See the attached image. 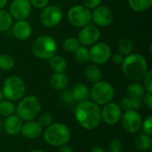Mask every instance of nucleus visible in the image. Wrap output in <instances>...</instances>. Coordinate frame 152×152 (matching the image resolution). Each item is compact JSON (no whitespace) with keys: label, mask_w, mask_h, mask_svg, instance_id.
Segmentation results:
<instances>
[{"label":"nucleus","mask_w":152,"mask_h":152,"mask_svg":"<svg viewBox=\"0 0 152 152\" xmlns=\"http://www.w3.org/2000/svg\"><path fill=\"white\" fill-rule=\"evenodd\" d=\"M74 114L77 123L86 130L95 129L102 121L101 108L92 101L86 100L78 102Z\"/></svg>","instance_id":"nucleus-1"},{"label":"nucleus","mask_w":152,"mask_h":152,"mask_svg":"<svg viewBox=\"0 0 152 152\" xmlns=\"http://www.w3.org/2000/svg\"><path fill=\"white\" fill-rule=\"evenodd\" d=\"M121 66L124 77L132 82L142 80L149 70L146 58L140 53H130L126 56Z\"/></svg>","instance_id":"nucleus-2"},{"label":"nucleus","mask_w":152,"mask_h":152,"mask_svg":"<svg viewBox=\"0 0 152 152\" xmlns=\"http://www.w3.org/2000/svg\"><path fill=\"white\" fill-rule=\"evenodd\" d=\"M70 131L62 123H52L44 132V139L51 146L61 147L68 144L70 140Z\"/></svg>","instance_id":"nucleus-3"},{"label":"nucleus","mask_w":152,"mask_h":152,"mask_svg":"<svg viewBox=\"0 0 152 152\" xmlns=\"http://www.w3.org/2000/svg\"><path fill=\"white\" fill-rule=\"evenodd\" d=\"M40 111L41 102L36 96L33 95L21 98L15 109L17 116L22 121L34 120L36 118L38 117Z\"/></svg>","instance_id":"nucleus-4"},{"label":"nucleus","mask_w":152,"mask_h":152,"mask_svg":"<svg viewBox=\"0 0 152 152\" xmlns=\"http://www.w3.org/2000/svg\"><path fill=\"white\" fill-rule=\"evenodd\" d=\"M31 51L37 58L40 60H49L56 53L57 42L50 36H40L32 43Z\"/></svg>","instance_id":"nucleus-5"},{"label":"nucleus","mask_w":152,"mask_h":152,"mask_svg":"<svg viewBox=\"0 0 152 152\" xmlns=\"http://www.w3.org/2000/svg\"><path fill=\"white\" fill-rule=\"evenodd\" d=\"M2 93L4 97L11 102L20 100L24 97L26 93L25 83L20 77H8L4 82Z\"/></svg>","instance_id":"nucleus-6"},{"label":"nucleus","mask_w":152,"mask_h":152,"mask_svg":"<svg viewBox=\"0 0 152 152\" xmlns=\"http://www.w3.org/2000/svg\"><path fill=\"white\" fill-rule=\"evenodd\" d=\"M115 95V89L113 86L103 80H100L94 84L91 91L90 96L92 102L99 106H103L112 101Z\"/></svg>","instance_id":"nucleus-7"},{"label":"nucleus","mask_w":152,"mask_h":152,"mask_svg":"<svg viewBox=\"0 0 152 152\" xmlns=\"http://www.w3.org/2000/svg\"><path fill=\"white\" fill-rule=\"evenodd\" d=\"M92 20V12L83 4L72 6L68 12L69 22L77 28H83L90 23Z\"/></svg>","instance_id":"nucleus-8"},{"label":"nucleus","mask_w":152,"mask_h":152,"mask_svg":"<svg viewBox=\"0 0 152 152\" xmlns=\"http://www.w3.org/2000/svg\"><path fill=\"white\" fill-rule=\"evenodd\" d=\"M62 16V11L59 6L55 4L47 5L42 9L40 21L46 28H53L61 21Z\"/></svg>","instance_id":"nucleus-9"},{"label":"nucleus","mask_w":152,"mask_h":152,"mask_svg":"<svg viewBox=\"0 0 152 152\" xmlns=\"http://www.w3.org/2000/svg\"><path fill=\"white\" fill-rule=\"evenodd\" d=\"M120 123L125 131L129 134H136L141 130L142 118L137 110H128L122 114Z\"/></svg>","instance_id":"nucleus-10"},{"label":"nucleus","mask_w":152,"mask_h":152,"mask_svg":"<svg viewBox=\"0 0 152 152\" xmlns=\"http://www.w3.org/2000/svg\"><path fill=\"white\" fill-rule=\"evenodd\" d=\"M111 57V49L104 42L96 43L89 50V60L94 64H104Z\"/></svg>","instance_id":"nucleus-11"},{"label":"nucleus","mask_w":152,"mask_h":152,"mask_svg":"<svg viewBox=\"0 0 152 152\" xmlns=\"http://www.w3.org/2000/svg\"><path fill=\"white\" fill-rule=\"evenodd\" d=\"M122 114V110L119 105L112 102L103 105L102 110H101L102 120L109 126L117 125L120 121Z\"/></svg>","instance_id":"nucleus-12"},{"label":"nucleus","mask_w":152,"mask_h":152,"mask_svg":"<svg viewBox=\"0 0 152 152\" xmlns=\"http://www.w3.org/2000/svg\"><path fill=\"white\" fill-rule=\"evenodd\" d=\"M31 12V4L28 0H13L9 7V13L16 20H26Z\"/></svg>","instance_id":"nucleus-13"},{"label":"nucleus","mask_w":152,"mask_h":152,"mask_svg":"<svg viewBox=\"0 0 152 152\" xmlns=\"http://www.w3.org/2000/svg\"><path fill=\"white\" fill-rule=\"evenodd\" d=\"M101 36V31L99 28L95 25L88 24L83 27L78 32L77 39L81 45L84 46H89L95 44Z\"/></svg>","instance_id":"nucleus-14"},{"label":"nucleus","mask_w":152,"mask_h":152,"mask_svg":"<svg viewBox=\"0 0 152 152\" xmlns=\"http://www.w3.org/2000/svg\"><path fill=\"white\" fill-rule=\"evenodd\" d=\"M114 19V14L112 11L104 5H99L94 9L92 12V20L95 25L99 27H108L110 26Z\"/></svg>","instance_id":"nucleus-15"},{"label":"nucleus","mask_w":152,"mask_h":152,"mask_svg":"<svg viewBox=\"0 0 152 152\" xmlns=\"http://www.w3.org/2000/svg\"><path fill=\"white\" fill-rule=\"evenodd\" d=\"M43 133V127L38 124L37 121L30 120L26 121L25 124L22 125L20 134L27 139H37Z\"/></svg>","instance_id":"nucleus-16"},{"label":"nucleus","mask_w":152,"mask_h":152,"mask_svg":"<svg viewBox=\"0 0 152 152\" xmlns=\"http://www.w3.org/2000/svg\"><path fill=\"white\" fill-rule=\"evenodd\" d=\"M32 33L31 25L25 20H17L12 27V34L19 40L28 39Z\"/></svg>","instance_id":"nucleus-17"},{"label":"nucleus","mask_w":152,"mask_h":152,"mask_svg":"<svg viewBox=\"0 0 152 152\" xmlns=\"http://www.w3.org/2000/svg\"><path fill=\"white\" fill-rule=\"evenodd\" d=\"M22 125V120L17 115H12L5 118L4 122V128L8 134L17 135L20 134Z\"/></svg>","instance_id":"nucleus-18"},{"label":"nucleus","mask_w":152,"mask_h":152,"mask_svg":"<svg viewBox=\"0 0 152 152\" xmlns=\"http://www.w3.org/2000/svg\"><path fill=\"white\" fill-rule=\"evenodd\" d=\"M71 94L76 102H81L88 99L90 91L85 84L77 83L71 89Z\"/></svg>","instance_id":"nucleus-19"},{"label":"nucleus","mask_w":152,"mask_h":152,"mask_svg":"<svg viewBox=\"0 0 152 152\" xmlns=\"http://www.w3.org/2000/svg\"><path fill=\"white\" fill-rule=\"evenodd\" d=\"M142 99H133L128 96L122 98L119 103V107L121 108L122 110H124L125 111L138 110L139 109L142 108Z\"/></svg>","instance_id":"nucleus-20"},{"label":"nucleus","mask_w":152,"mask_h":152,"mask_svg":"<svg viewBox=\"0 0 152 152\" xmlns=\"http://www.w3.org/2000/svg\"><path fill=\"white\" fill-rule=\"evenodd\" d=\"M85 77L88 81L94 84V83L102 80V72L97 65L90 64V65L86 66V68L85 69Z\"/></svg>","instance_id":"nucleus-21"},{"label":"nucleus","mask_w":152,"mask_h":152,"mask_svg":"<svg viewBox=\"0 0 152 152\" xmlns=\"http://www.w3.org/2000/svg\"><path fill=\"white\" fill-rule=\"evenodd\" d=\"M134 143L135 148L142 151H146L151 150L152 146V141L151 136L148 134H145L143 133L137 134V136L134 139Z\"/></svg>","instance_id":"nucleus-22"},{"label":"nucleus","mask_w":152,"mask_h":152,"mask_svg":"<svg viewBox=\"0 0 152 152\" xmlns=\"http://www.w3.org/2000/svg\"><path fill=\"white\" fill-rule=\"evenodd\" d=\"M68 82H69V78L67 75H65L63 72L54 73L50 79V85L55 90L64 89L67 86Z\"/></svg>","instance_id":"nucleus-23"},{"label":"nucleus","mask_w":152,"mask_h":152,"mask_svg":"<svg viewBox=\"0 0 152 152\" xmlns=\"http://www.w3.org/2000/svg\"><path fill=\"white\" fill-rule=\"evenodd\" d=\"M49 66L54 73L64 72L67 68V61L62 56L54 54L49 59Z\"/></svg>","instance_id":"nucleus-24"},{"label":"nucleus","mask_w":152,"mask_h":152,"mask_svg":"<svg viewBox=\"0 0 152 152\" xmlns=\"http://www.w3.org/2000/svg\"><path fill=\"white\" fill-rule=\"evenodd\" d=\"M127 96L133 99H142L145 94V89L143 86L138 82L131 83L126 89Z\"/></svg>","instance_id":"nucleus-25"},{"label":"nucleus","mask_w":152,"mask_h":152,"mask_svg":"<svg viewBox=\"0 0 152 152\" xmlns=\"http://www.w3.org/2000/svg\"><path fill=\"white\" fill-rule=\"evenodd\" d=\"M128 4L132 10L137 12L148 10L152 4V0H128Z\"/></svg>","instance_id":"nucleus-26"},{"label":"nucleus","mask_w":152,"mask_h":152,"mask_svg":"<svg viewBox=\"0 0 152 152\" xmlns=\"http://www.w3.org/2000/svg\"><path fill=\"white\" fill-rule=\"evenodd\" d=\"M12 26V18L11 14L3 10L0 9V32L7 31Z\"/></svg>","instance_id":"nucleus-27"},{"label":"nucleus","mask_w":152,"mask_h":152,"mask_svg":"<svg viewBox=\"0 0 152 152\" xmlns=\"http://www.w3.org/2000/svg\"><path fill=\"white\" fill-rule=\"evenodd\" d=\"M118 48L119 53L123 54L124 56H127L130 53H132L134 50V43L130 38L125 37V38H122L118 42Z\"/></svg>","instance_id":"nucleus-28"},{"label":"nucleus","mask_w":152,"mask_h":152,"mask_svg":"<svg viewBox=\"0 0 152 152\" xmlns=\"http://www.w3.org/2000/svg\"><path fill=\"white\" fill-rule=\"evenodd\" d=\"M15 105L12 103V102L9 101V100H5V101H1L0 102V115L3 117H9L14 114L15 112Z\"/></svg>","instance_id":"nucleus-29"},{"label":"nucleus","mask_w":152,"mask_h":152,"mask_svg":"<svg viewBox=\"0 0 152 152\" xmlns=\"http://www.w3.org/2000/svg\"><path fill=\"white\" fill-rule=\"evenodd\" d=\"M80 42L78 41V39L77 37H68L63 41L62 46L63 49L68 52V53H74L79 46H80Z\"/></svg>","instance_id":"nucleus-30"},{"label":"nucleus","mask_w":152,"mask_h":152,"mask_svg":"<svg viewBox=\"0 0 152 152\" xmlns=\"http://www.w3.org/2000/svg\"><path fill=\"white\" fill-rule=\"evenodd\" d=\"M15 61L14 59L7 53L0 55V69L10 70L14 67Z\"/></svg>","instance_id":"nucleus-31"},{"label":"nucleus","mask_w":152,"mask_h":152,"mask_svg":"<svg viewBox=\"0 0 152 152\" xmlns=\"http://www.w3.org/2000/svg\"><path fill=\"white\" fill-rule=\"evenodd\" d=\"M75 59L79 63H86L89 60V50L86 46H79L75 52Z\"/></svg>","instance_id":"nucleus-32"},{"label":"nucleus","mask_w":152,"mask_h":152,"mask_svg":"<svg viewBox=\"0 0 152 152\" xmlns=\"http://www.w3.org/2000/svg\"><path fill=\"white\" fill-rule=\"evenodd\" d=\"M37 122L43 128L44 127L46 128L53 123V116L49 113H44L38 117Z\"/></svg>","instance_id":"nucleus-33"},{"label":"nucleus","mask_w":152,"mask_h":152,"mask_svg":"<svg viewBox=\"0 0 152 152\" xmlns=\"http://www.w3.org/2000/svg\"><path fill=\"white\" fill-rule=\"evenodd\" d=\"M141 129L142 130V133L148 135L152 134V116H149L148 118H145V120L142 121V127Z\"/></svg>","instance_id":"nucleus-34"},{"label":"nucleus","mask_w":152,"mask_h":152,"mask_svg":"<svg viewBox=\"0 0 152 152\" xmlns=\"http://www.w3.org/2000/svg\"><path fill=\"white\" fill-rule=\"evenodd\" d=\"M143 79V87L147 93H152V70H148Z\"/></svg>","instance_id":"nucleus-35"},{"label":"nucleus","mask_w":152,"mask_h":152,"mask_svg":"<svg viewBox=\"0 0 152 152\" xmlns=\"http://www.w3.org/2000/svg\"><path fill=\"white\" fill-rule=\"evenodd\" d=\"M122 151H123V145L119 140L114 139L110 142L108 152H122Z\"/></svg>","instance_id":"nucleus-36"},{"label":"nucleus","mask_w":152,"mask_h":152,"mask_svg":"<svg viewBox=\"0 0 152 152\" xmlns=\"http://www.w3.org/2000/svg\"><path fill=\"white\" fill-rule=\"evenodd\" d=\"M30 4L37 9H43L48 5L49 0H28Z\"/></svg>","instance_id":"nucleus-37"},{"label":"nucleus","mask_w":152,"mask_h":152,"mask_svg":"<svg viewBox=\"0 0 152 152\" xmlns=\"http://www.w3.org/2000/svg\"><path fill=\"white\" fill-rule=\"evenodd\" d=\"M102 0H82L83 5L87 7L88 9H94L97 6L101 5Z\"/></svg>","instance_id":"nucleus-38"},{"label":"nucleus","mask_w":152,"mask_h":152,"mask_svg":"<svg viewBox=\"0 0 152 152\" xmlns=\"http://www.w3.org/2000/svg\"><path fill=\"white\" fill-rule=\"evenodd\" d=\"M62 100L65 103L67 104H73L75 103V100L72 96V94H71V90H67L65 92H63L62 94Z\"/></svg>","instance_id":"nucleus-39"},{"label":"nucleus","mask_w":152,"mask_h":152,"mask_svg":"<svg viewBox=\"0 0 152 152\" xmlns=\"http://www.w3.org/2000/svg\"><path fill=\"white\" fill-rule=\"evenodd\" d=\"M142 101L145 103V105L150 109H152V93H145L142 96Z\"/></svg>","instance_id":"nucleus-40"},{"label":"nucleus","mask_w":152,"mask_h":152,"mask_svg":"<svg viewBox=\"0 0 152 152\" xmlns=\"http://www.w3.org/2000/svg\"><path fill=\"white\" fill-rule=\"evenodd\" d=\"M124 59H125V56L121 53H115L113 56H112V61L117 64V65H121L124 61Z\"/></svg>","instance_id":"nucleus-41"},{"label":"nucleus","mask_w":152,"mask_h":152,"mask_svg":"<svg viewBox=\"0 0 152 152\" xmlns=\"http://www.w3.org/2000/svg\"><path fill=\"white\" fill-rule=\"evenodd\" d=\"M59 152H74V151H73L71 146H69L68 144H65V145H62V146L60 147Z\"/></svg>","instance_id":"nucleus-42"},{"label":"nucleus","mask_w":152,"mask_h":152,"mask_svg":"<svg viewBox=\"0 0 152 152\" xmlns=\"http://www.w3.org/2000/svg\"><path fill=\"white\" fill-rule=\"evenodd\" d=\"M91 152H107L104 149H102V148H101V147H98V146H96V147H94L92 150H91Z\"/></svg>","instance_id":"nucleus-43"},{"label":"nucleus","mask_w":152,"mask_h":152,"mask_svg":"<svg viewBox=\"0 0 152 152\" xmlns=\"http://www.w3.org/2000/svg\"><path fill=\"white\" fill-rule=\"evenodd\" d=\"M7 4V0H0V9H3Z\"/></svg>","instance_id":"nucleus-44"},{"label":"nucleus","mask_w":152,"mask_h":152,"mask_svg":"<svg viewBox=\"0 0 152 152\" xmlns=\"http://www.w3.org/2000/svg\"><path fill=\"white\" fill-rule=\"evenodd\" d=\"M3 98H4V95H3L2 91L0 90V102H1V101H3Z\"/></svg>","instance_id":"nucleus-45"},{"label":"nucleus","mask_w":152,"mask_h":152,"mask_svg":"<svg viewBox=\"0 0 152 152\" xmlns=\"http://www.w3.org/2000/svg\"><path fill=\"white\" fill-rule=\"evenodd\" d=\"M30 152H45L44 151H42V150H33V151H31Z\"/></svg>","instance_id":"nucleus-46"}]
</instances>
